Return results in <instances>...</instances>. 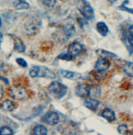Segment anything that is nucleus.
Returning a JSON list of instances; mask_svg holds the SVG:
<instances>
[{"label": "nucleus", "instance_id": "nucleus-6", "mask_svg": "<svg viewBox=\"0 0 133 135\" xmlns=\"http://www.w3.org/2000/svg\"><path fill=\"white\" fill-rule=\"evenodd\" d=\"M75 93L79 97L86 98L90 94V86L85 83H80L76 86L75 89Z\"/></svg>", "mask_w": 133, "mask_h": 135}, {"label": "nucleus", "instance_id": "nucleus-2", "mask_svg": "<svg viewBox=\"0 0 133 135\" xmlns=\"http://www.w3.org/2000/svg\"><path fill=\"white\" fill-rule=\"evenodd\" d=\"M48 90L55 99H61L67 94L68 87L59 81H53L49 84Z\"/></svg>", "mask_w": 133, "mask_h": 135}, {"label": "nucleus", "instance_id": "nucleus-27", "mask_svg": "<svg viewBox=\"0 0 133 135\" xmlns=\"http://www.w3.org/2000/svg\"><path fill=\"white\" fill-rule=\"evenodd\" d=\"M16 62L19 64V66H20L21 67H22V68H26L28 66L27 62L22 58H17L16 59Z\"/></svg>", "mask_w": 133, "mask_h": 135}, {"label": "nucleus", "instance_id": "nucleus-30", "mask_svg": "<svg viewBox=\"0 0 133 135\" xmlns=\"http://www.w3.org/2000/svg\"><path fill=\"white\" fill-rule=\"evenodd\" d=\"M2 40H3V35H2V32H0V45L2 44Z\"/></svg>", "mask_w": 133, "mask_h": 135}, {"label": "nucleus", "instance_id": "nucleus-11", "mask_svg": "<svg viewBox=\"0 0 133 135\" xmlns=\"http://www.w3.org/2000/svg\"><path fill=\"white\" fill-rule=\"evenodd\" d=\"M99 104H100V102L93 97H86L84 100V106L93 111L98 109Z\"/></svg>", "mask_w": 133, "mask_h": 135}, {"label": "nucleus", "instance_id": "nucleus-25", "mask_svg": "<svg viewBox=\"0 0 133 135\" xmlns=\"http://www.w3.org/2000/svg\"><path fill=\"white\" fill-rule=\"evenodd\" d=\"M58 58L60 60H65V61H71L73 60V56L68 52L67 53H62L60 55H59Z\"/></svg>", "mask_w": 133, "mask_h": 135}, {"label": "nucleus", "instance_id": "nucleus-20", "mask_svg": "<svg viewBox=\"0 0 133 135\" xmlns=\"http://www.w3.org/2000/svg\"><path fill=\"white\" fill-rule=\"evenodd\" d=\"M123 70L128 76H130L132 77L133 76V62H126L125 64L123 66Z\"/></svg>", "mask_w": 133, "mask_h": 135}, {"label": "nucleus", "instance_id": "nucleus-26", "mask_svg": "<svg viewBox=\"0 0 133 135\" xmlns=\"http://www.w3.org/2000/svg\"><path fill=\"white\" fill-rule=\"evenodd\" d=\"M94 73H95L94 74V76H95V78L97 80H104L105 78V75L104 74V72H101V71L96 70Z\"/></svg>", "mask_w": 133, "mask_h": 135}, {"label": "nucleus", "instance_id": "nucleus-28", "mask_svg": "<svg viewBox=\"0 0 133 135\" xmlns=\"http://www.w3.org/2000/svg\"><path fill=\"white\" fill-rule=\"evenodd\" d=\"M4 93H5L4 88H3V86L0 84V99L2 98V97H3V95H4Z\"/></svg>", "mask_w": 133, "mask_h": 135}, {"label": "nucleus", "instance_id": "nucleus-5", "mask_svg": "<svg viewBox=\"0 0 133 135\" xmlns=\"http://www.w3.org/2000/svg\"><path fill=\"white\" fill-rule=\"evenodd\" d=\"M42 120L47 124L54 126L59 122V116L55 111H49L42 117Z\"/></svg>", "mask_w": 133, "mask_h": 135}, {"label": "nucleus", "instance_id": "nucleus-14", "mask_svg": "<svg viewBox=\"0 0 133 135\" xmlns=\"http://www.w3.org/2000/svg\"><path fill=\"white\" fill-rule=\"evenodd\" d=\"M62 34L66 37V38H70L75 33V27L72 24H67L65 26L62 27Z\"/></svg>", "mask_w": 133, "mask_h": 135}, {"label": "nucleus", "instance_id": "nucleus-17", "mask_svg": "<svg viewBox=\"0 0 133 135\" xmlns=\"http://www.w3.org/2000/svg\"><path fill=\"white\" fill-rule=\"evenodd\" d=\"M102 117H104L105 119H106L109 122H112L115 120V114L113 111L112 110L106 108L105 110H103V113H102Z\"/></svg>", "mask_w": 133, "mask_h": 135}, {"label": "nucleus", "instance_id": "nucleus-18", "mask_svg": "<svg viewBox=\"0 0 133 135\" xmlns=\"http://www.w3.org/2000/svg\"><path fill=\"white\" fill-rule=\"evenodd\" d=\"M96 29L99 34L103 36H105L109 33V27L107 26L106 23L104 22H99L96 24Z\"/></svg>", "mask_w": 133, "mask_h": 135}, {"label": "nucleus", "instance_id": "nucleus-9", "mask_svg": "<svg viewBox=\"0 0 133 135\" xmlns=\"http://www.w3.org/2000/svg\"><path fill=\"white\" fill-rule=\"evenodd\" d=\"M110 66H111V62L109 59L100 58L99 60H97V62H95V70H98V71L105 72L109 69Z\"/></svg>", "mask_w": 133, "mask_h": 135}, {"label": "nucleus", "instance_id": "nucleus-8", "mask_svg": "<svg viewBox=\"0 0 133 135\" xmlns=\"http://www.w3.org/2000/svg\"><path fill=\"white\" fill-rule=\"evenodd\" d=\"M79 10L82 14V16L87 19V20H92L95 16L94 9L92 8V6L86 2H84L79 8Z\"/></svg>", "mask_w": 133, "mask_h": 135}, {"label": "nucleus", "instance_id": "nucleus-13", "mask_svg": "<svg viewBox=\"0 0 133 135\" xmlns=\"http://www.w3.org/2000/svg\"><path fill=\"white\" fill-rule=\"evenodd\" d=\"M14 40V50L16 52H24L25 51V45L23 41L17 36H12Z\"/></svg>", "mask_w": 133, "mask_h": 135}, {"label": "nucleus", "instance_id": "nucleus-24", "mask_svg": "<svg viewBox=\"0 0 133 135\" xmlns=\"http://www.w3.org/2000/svg\"><path fill=\"white\" fill-rule=\"evenodd\" d=\"M119 133L120 134H129V127L126 124H121L118 127Z\"/></svg>", "mask_w": 133, "mask_h": 135}, {"label": "nucleus", "instance_id": "nucleus-1", "mask_svg": "<svg viewBox=\"0 0 133 135\" xmlns=\"http://www.w3.org/2000/svg\"><path fill=\"white\" fill-rule=\"evenodd\" d=\"M29 75L31 77H42L46 79H55L56 77V74L52 70L46 66H35L31 68L29 70Z\"/></svg>", "mask_w": 133, "mask_h": 135}, {"label": "nucleus", "instance_id": "nucleus-32", "mask_svg": "<svg viewBox=\"0 0 133 135\" xmlns=\"http://www.w3.org/2000/svg\"><path fill=\"white\" fill-rule=\"evenodd\" d=\"M109 1H110V0H109Z\"/></svg>", "mask_w": 133, "mask_h": 135}, {"label": "nucleus", "instance_id": "nucleus-23", "mask_svg": "<svg viewBox=\"0 0 133 135\" xmlns=\"http://www.w3.org/2000/svg\"><path fill=\"white\" fill-rule=\"evenodd\" d=\"M12 134H13L12 130L7 126H3L0 128V134L1 135H9Z\"/></svg>", "mask_w": 133, "mask_h": 135}, {"label": "nucleus", "instance_id": "nucleus-15", "mask_svg": "<svg viewBox=\"0 0 133 135\" xmlns=\"http://www.w3.org/2000/svg\"><path fill=\"white\" fill-rule=\"evenodd\" d=\"M13 7L16 10H25L30 8V5L26 0H15L13 2Z\"/></svg>", "mask_w": 133, "mask_h": 135}, {"label": "nucleus", "instance_id": "nucleus-7", "mask_svg": "<svg viewBox=\"0 0 133 135\" xmlns=\"http://www.w3.org/2000/svg\"><path fill=\"white\" fill-rule=\"evenodd\" d=\"M58 73L60 75V76L68 79V80H71L74 81H77L79 80H80L82 78V74L77 72H74V71H70V70H59Z\"/></svg>", "mask_w": 133, "mask_h": 135}, {"label": "nucleus", "instance_id": "nucleus-31", "mask_svg": "<svg viewBox=\"0 0 133 135\" xmlns=\"http://www.w3.org/2000/svg\"><path fill=\"white\" fill-rule=\"evenodd\" d=\"M2 26V20H1V18H0V27Z\"/></svg>", "mask_w": 133, "mask_h": 135}, {"label": "nucleus", "instance_id": "nucleus-16", "mask_svg": "<svg viewBox=\"0 0 133 135\" xmlns=\"http://www.w3.org/2000/svg\"><path fill=\"white\" fill-rule=\"evenodd\" d=\"M96 54L98 56H99L101 58H105V59H109H109H115L117 57L116 54L109 52V51H107V50H102V49L97 50Z\"/></svg>", "mask_w": 133, "mask_h": 135}, {"label": "nucleus", "instance_id": "nucleus-19", "mask_svg": "<svg viewBox=\"0 0 133 135\" xmlns=\"http://www.w3.org/2000/svg\"><path fill=\"white\" fill-rule=\"evenodd\" d=\"M47 134H48V130L43 124L36 125L33 128V134L46 135Z\"/></svg>", "mask_w": 133, "mask_h": 135}, {"label": "nucleus", "instance_id": "nucleus-12", "mask_svg": "<svg viewBox=\"0 0 133 135\" xmlns=\"http://www.w3.org/2000/svg\"><path fill=\"white\" fill-rule=\"evenodd\" d=\"M17 107V104L15 101L12 100H4L2 104H0V108L5 111V112H11L13 111Z\"/></svg>", "mask_w": 133, "mask_h": 135}, {"label": "nucleus", "instance_id": "nucleus-29", "mask_svg": "<svg viewBox=\"0 0 133 135\" xmlns=\"http://www.w3.org/2000/svg\"><path fill=\"white\" fill-rule=\"evenodd\" d=\"M6 70V65L5 63L0 61V71H2V70Z\"/></svg>", "mask_w": 133, "mask_h": 135}, {"label": "nucleus", "instance_id": "nucleus-21", "mask_svg": "<svg viewBox=\"0 0 133 135\" xmlns=\"http://www.w3.org/2000/svg\"><path fill=\"white\" fill-rule=\"evenodd\" d=\"M93 98H97L101 96V89L98 86H90V94Z\"/></svg>", "mask_w": 133, "mask_h": 135}, {"label": "nucleus", "instance_id": "nucleus-10", "mask_svg": "<svg viewBox=\"0 0 133 135\" xmlns=\"http://www.w3.org/2000/svg\"><path fill=\"white\" fill-rule=\"evenodd\" d=\"M82 51H83L82 46L77 42H73L72 43H70L68 47V53L72 55L73 57L80 55Z\"/></svg>", "mask_w": 133, "mask_h": 135}, {"label": "nucleus", "instance_id": "nucleus-4", "mask_svg": "<svg viewBox=\"0 0 133 135\" xmlns=\"http://www.w3.org/2000/svg\"><path fill=\"white\" fill-rule=\"evenodd\" d=\"M39 31V25L34 22H28L22 25V32L27 36H33Z\"/></svg>", "mask_w": 133, "mask_h": 135}, {"label": "nucleus", "instance_id": "nucleus-3", "mask_svg": "<svg viewBox=\"0 0 133 135\" xmlns=\"http://www.w3.org/2000/svg\"><path fill=\"white\" fill-rule=\"evenodd\" d=\"M9 95L14 100H25L29 97V93L27 90L22 86L14 85L9 87Z\"/></svg>", "mask_w": 133, "mask_h": 135}, {"label": "nucleus", "instance_id": "nucleus-22", "mask_svg": "<svg viewBox=\"0 0 133 135\" xmlns=\"http://www.w3.org/2000/svg\"><path fill=\"white\" fill-rule=\"evenodd\" d=\"M42 4L47 7V8H52L55 6L57 0H39Z\"/></svg>", "mask_w": 133, "mask_h": 135}]
</instances>
